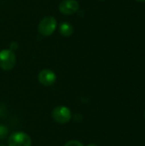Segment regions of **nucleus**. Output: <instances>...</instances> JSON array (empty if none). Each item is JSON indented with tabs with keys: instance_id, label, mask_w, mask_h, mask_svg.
<instances>
[{
	"instance_id": "f257e3e1",
	"label": "nucleus",
	"mask_w": 145,
	"mask_h": 146,
	"mask_svg": "<svg viewBox=\"0 0 145 146\" xmlns=\"http://www.w3.org/2000/svg\"><path fill=\"white\" fill-rule=\"evenodd\" d=\"M56 27H57V22L55 17L45 16L40 21L38 26V30L42 36L48 37L54 33V32L56 29Z\"/></svg>"
},
{
	"instance_id": "f03ea898",
	"label": "nucleus",
	"mask_w": 145,
	"mask_h": 146,
	"mask_svg": "<svg viewBox=\"0 0 145 146\" xmlns=\"http://www.w3.org/2000/svg\"><path fill=\"white\" fill-rule=\"evenodd\" d=\"M16 62V56L10 49H4L0 51V68L4 71L11 70Z\"/></svg>"
},
{
	"instance_id": "7ed1b4c3",
	"label": "nucleus",
	"mask_w": 145,
	"mask_h": 146,
	"mask_svg": "<svg viewBox=\"0 0 145 146\" xmlns=\"http://www.w3.org/2000/svg\"><path fill=\"white\" fill-rule=\"evenodd\" d=\"M52 118L59 124H67L72 118L71 110L66 106H57L52 110Z\"/></svg>"
},
{
	"instance_id": "20e7f679",
	"label": "nucleus",
	"mask_w": 145,
	"mask_h": 146,
	"mask_svg": "<svg viewBox=\"0 0 145 146\" xmlns=\"http://www.w3.org/2000/svg\"><path fill=\"white\" fill-rule=\"evenodd\" d=\"M9 146H31L30 136L23 132H15L9 135L8 139Z\"/></svg>"
},
{
	"instance_id": "39448f33",
	"label": "nucleus",
	"mask_w": 145,
	"mask_h": 146,
	"mask_svg": "<svg viewBox=\"0 0 145 146\" xmlns=\"http://www.w3.org/2000/svg\"><path fill=\"white\" fill-rule=\"evenodd\" d=\"M79 8V4L76 0H62L59 4V10L62 15H71L75 14Z\"/></svg>"
},
{
	"instance_id": "423d86ee",
	"label": "nucleus",
	"mask_w": 145,
	"mask_h": 146,
	"mask_svg": "<svg viewBox=\"0 0 145 146\" xmlns=\"http://www.w3.org/2000/svg\"><path fill=\"white\" fill-rule=\"evenodd\" d=\"M38 80L40 84L44 86H50L53 85L56 80V74L50 69H43L38 75Z\"/></svg>"
},
{
	"instance_id": "0eeeda50",
	"label": "nucleus",
	"mask_w": 145,
	"mask_h": 146,
	"mask_svg": "<svg viewBox=\"0 0 145 146\" xmlns=\"http://www.w3.org/2000/svg\"><path fill=\"white\" fill-rule=\"evenodd\" d=\"M59 32L64 37H69L73 33V27L69 22H62L59 26Z\"/></svg>"
},
{
	"instance_id": "6e6552de",
	"label": "nucleus",
	"mask_w": 145,
	"mask_h": 146,
	"mask_svg": "<svg viewBox=\"0 0 145 146\" xmlns=\"http://www.w3.org/2000/svg\"><path fill=\"white\" fill-rule=\"evenodd\" d=\"M9 133V129L4 126L0 124V140H3L7 138Z\"/></svg>"
},
{
	"instance_id": "1a4fd4ad",
	"label": "nucleus",
	"mask_w": 145,
	"mask_h": 146,
	"mask_svg": "<svg viewBox=\"0 0 145 146\" xmlns=\"http://www.w3.org/2000/svg\"><path fill=\"white\" fill-rule=\"evenodd\" d=\"M64 146H84L82 145V143H80L78 140H70L68 142H67Z\"/></svg>"
},
{
	"instance_id": "9d476101",
	"label": "nucleus",
	"mask_w": 145,
	"mask_h": 146,
	"mask_svg": "<svg viewBox=\"0 0 145 146\" xmlns=\"http://www.w3.org/2000/svg\"><path fill=\"white\" fill-rule=\"evenodd\" d=\"M18 48V43L17 42H15V41H13V42H11V44H10V45H9V49L11 50H15L16 49Z\"/></svg>"
},
{
	"instance_id": "9b49d317",
	"label": "nucleus",
	"mask_w": 145,
	"mask_h": 146,
	"mask_svg": "<svg viewBox=\"0 0 145 146\" xmlns=\"http://www.w3.org/2000/svg\"><path fill=\"white\" fill-rule=\"evenodd\" d=\"M136 1H138V2H141V3H144L145 0H136Z\"/></svg>"
},
{
	"instance_id": "f8f14e48",
	"label": "nucleus",
	"mask_w": 145,
	"mask_h": 146,
	"mask_svg": "<svg viewBox=\"0 0 145 146\" xmlns=\"http://www.w3.org/2000/svg\"><path fill=\"white\" fill-rule=\"evenodd\" d=\"M87 146H97V145H94V144H91V145H88Z\"/></svg>"
},
{
	"instance_id": "ddd939ff",
	"label": "nucleus",
	"mask_w": 145,
	"mask_h": 146,
	"mask_svg": "<svg viewBox=\"0 0 145 146\" xmlns=\"http://www.w3.org/2000/svg\"><path fill=\"white\" fill-rule=\"evenodd\" d=\"M0 146H5V145H1V144H0Z\"/></svg>"
},
{
	"instance_id": "4468645a",
	"label": "nucleus",
	"mask_w": 145,
	"mask_h": 146,
	"mask_svg": "<svg viewBox=\"0 0 145 146\" xmlns=\"http://www.w3.org/2000/svg\"><path fill=\"white\" fill-rule=\"evenodd\" d=\"M100 1H104V0H100Z\"/></svg>"
},
{
	"instance_id": "2eb2a0df",
	"label": "nucleus",
	"mask_w": 145,
	"mask_h": 146,
	"mask_svg": "<svg viewBox=\"0 0 145 146\" xmlns=\"http://www.w3.org/2000/svg\"><path fill=\"white\" fill-rule=\"evenodd\" d=\"M144 117H145V111H144Z\"/></svg>"
}]
</instances>
